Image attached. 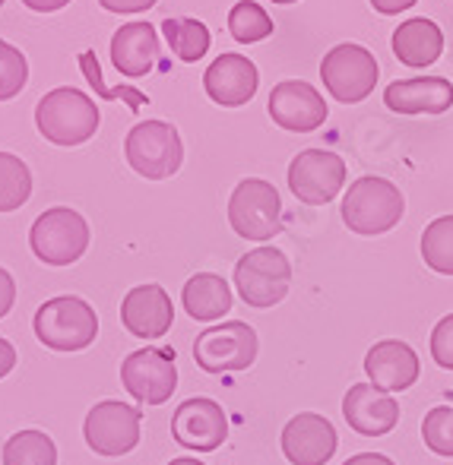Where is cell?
Listing matches in <instances>:
<instances>
[{"label":"cell","mask_w":453,"mask_h":465,"mask_svg":"<svg viewBox=\"0 0 453 465\" xmlns=\"http://www.w3.org/2000/svg\"><path fill=\"white\" fill-rule=\"evenodd\" d=\"M260 86V74L254 67V61H247L238 51H228V54L216 57L213 64L203 74V89L222 108H238L254 98Z\"/></svg>","instance_id":"ac0fdd59"},{"label":"cell","mask_w":453,"mask_h":465,"mask_svg":"<svg viewBox=\"0 0 453 465\" xmlns=\"http://www.w3.org/2000/svg\"><path fill=\"white\" fill-rule=\"evenodd\" d=\"M288 285H292V263L276 247L247 251L235 266V288H238L241 301L257 311L279 304L288 294Z\"/></svg>","instance_id":"52a82bcc"},{"label":"cell","mask_w":453,"mask_h":465,"mask_svg":"<svg viewBox=\"0 0 453 465\" xmlns=\"http://www.w3.org/2000/svg\"><path fill=\"white\" fill-rule=\"evenodd\" d=\"M13 304H16V282H13L10 272L0 266V320L13 311Z\"/></svg>","instance_id":"d6a6232c"},{"label":"cell","mask_w":453,"mask_h":465,"mask_svg":"<svg viewBox=\"0 0 453 465\" xmlns=\"http://www.w3.org/2000/svg\"><path fill=\"white\" fill-rule=\"evenodd\" d=\"M418 0H371V6L378 13H384V16H397V13L409 10V6H416Z\"/></svg>","instance_id":"e575fe53"},{"label":"cell","mask_w":453,"mask_h":465,"mask_svg":"<svg viewBox=\"0 0 453 465\" xmlns=\"http://www.w3.org/2000/svg\"><path fill=\"white\" fill-rule=\"evenodd\" d=\"M32 196V172L19 155L0 153V213H16Z\"/></svg>","instance_id":"484cf974"},{"label":"cell","mask_w":453,"mask_h":465,"mask_svg":"<svg viewBox=\"0 0 453 465\" xmlns=\"http://www.w3.org/2000/svg\"><path fill=\"white\" fill-rule=\"evenodd\" d=\"M422 260L441 276H453V215H441L425 228Z\"/></svg>","instance_id":"83f0119b"},{"label":"cell","mask_w":453,"mask_h":465,"mask_svg":"<svg viewBox=\"0 0 453 465\" xmlns=\"http://www.w3.org/2000/svg\"><path fill=\"white\" fill-rule=\"evenodd\" d=\"M346 187V162L330 149H305L288 165V190L307 206H327Z\"/></svg>","instance_id":"7c38bea8"},{"label":"cell","mask_w":453,"mask_h":465,"mask_svg":"<svg viewBox=\"0 0 453 465\" xmlns=\"http://www.w3.org/2000/svg\"><path fill=\"white\" fill-rule=\"evenodd\" d=\"M121 383L140 405H162L172 399L178 386V368H175V351L168 349H140L130 351L121 364Z\"/></svg>","instance_id":"8fae6325"},{"label":"cell","mask_w":453,"mask_h":465,"mask_svg":"<svg viewBox=\"0 0 453 465\" xmlns=\"http://www.w3.org/2000/svg\"><path fill=\"white\" fill-rule=\"evenodd\" d=\"M159 35L153 23H124L111 35V64L121 76H146L159 67Z\"/></svg>","instance_id":"d6986e66"},{"label":"cell","mask_w":453,"mask_h":465,"mask_svg":"<svg viewBox=\"0 0 453 465\" xmlns=\"http://www.w3.org/2000/svg\"><path fill=\"white\" fill-rule=\"evenodd\" d=\"M172 434L181 447L196 450V453H213L226 443L228 418L213 399H187L175 409Z\"/></svg>","instance_id":"4fadbf2b"},{"label":"cell","mask_w":453,"mask_h":465,"mask_svg":"<svg viewBox=\"0 0 453 465\" xmlns=\"http://www.w3.org/2000/svg\"><path fill=\"white\" fill-rule=\"evenodd\" d=\"M257 332L241 320H228L222 326H209L196 336L194 361L206 373L247 371L257 361Z\"/></svg>","instance_id":"9c48e42d"},{"label":"cell","mask_w":453,"mask_h":465,"mask_svg":"<svg viewBox=\"0 0 453 465\" xmlns=\"http://www.w3.org/2000/svg\"><path fill=\"white\" fill-rule=\"evenodd\" d=\"M80 67H83V74H86V80L96 86L98 98H124V102H127L134 111L140 108L143 102H149V98L143 93H136V89H105L102 70H98V61H96V54H92V51H86V54L80 57Z\"/></svg>","instance_id":"4dcf8cb0"},{"label":"cell","mask_w":453,"mask_h":465,"mask_svg":"<svg viewBox=\"0 0 453 465\" xmlns=\"http://www.w3.org/2000/svg\"><path fill=\"white\" fill-rule=\"evenodd\" d=\"M273 4H295V0H273Z\"/></svg>","instance_id":"ab89813d"},{"label":"cell","mask_w":453,"mask_h":465,"mask_svg":"<svg viewBox=\"0 0 453 465\" xmlns=\"http://www.w3.org/2000/svg\"><path fill=\"white\" fill-rule=\"evenodd\" d=\"M29 83V61L10 42H0V102L16 98Z\"/></svg>","instance_id":"f1b7e54d"},{"label":"cell","mask_w":453,"mask_h":465,"mask_svg":"<svg viewBox=\"0 0 453 465\" xmlns=\"http://www.w3.org/2000/svg\"><path fill=\"white\" fill-rule=\"evenodd\" d=\"M267 111H270L273 124H279L282 130H292V134H311L330 114L324 95L305 80H286L273 86Z\"/></svg>","instance_id":"5bb4252c"},{"label":"cell","mask_w":453,"mask_h":465,"mask_svg":"<svg viewBox=\"0 0 453 465\" xmlns=\"http://www.w3.org/2000/svg\"><path fill=\"white\" fill-rule=\"evenodd\" d=\"M228 32L238 45H254L264 42V38L273 35V19L270 13L264 10L254 0H238V4L228 10Z\"/></svg>","instance_id":"4316f807"},{"label":"cell","mask_w":453,"mask_h":465,"mask_svg":"<svg viewBox=\"0 0 453 465\" xmlns=\"http://www.w3.org/2000/svg\"><path fill=\"white\" fill-rule=\"evenodd\" d=\"M4 465H57V447L45 430H19L4 443Z\"/></svg>","instance_id":"d4e9b609"},{"label":"cell","mask_w":453,"mask_h":465,"mask_svg":"<svg viewBox=\"0 0 453 465\" xmlns=\"http://www.w3.org/2000/svg\"><path fill=\"white\" fill-rule=\"evenodd\" d=\"M98 108L96 98H89L80 89H51L42 102L35 104V127L55 146H83L98 130Z\"/></svg>","instance_id":"6da1fadb"},{"label":"cell","mask_w":453,"mask_h":465,"mask_svg":"<svg viewBox=\"0 0 453 465\" xmlns=\"http://www.w3.org/2000/svg\"><path fill=\"white\" fill-rule=\"evenodd\" d=\"M403 213H406V200L399 193V187L390 184L387 178H374V174L352 181L343 196L346 228L356 234H367V238L397 228Z\"/></svg>","instance_id":"7a4b0ae2"},{"label":"cell","mask_w":453,"mask_h":465,"mask_svg":"<svg viewBox=\"0 0 453 465\" xmlns=\"http://www.w3.org/2000/svg\"><path fill=\"white\" fill-rule=\"evenodd\" d=\"M98 4L108 13H146L149 6H156V0H98Z\"/></svg>","instance_id":"836d02e7"},{"label":"cell","mask_w":453,"mask_h":465,"mask_svg":"<svg viewBox=\"0 0 453 465\" xmlns=\"http://www.w3.org/2000/svg\"><path fill=\"white\" fill-rule=\"evenodd\" d=\"M127 165L146 181H166L178 174L184 162V143L175 124L168 121H143L134 124L124 140Z\"/></svg>","instance_id":"277c9868"},{"label":"cell","mask_w":453,"mask_h":465,"mask_svg":"<svg viewBox=\"0 0 453 465\" xmlns=\"http://www.w3.org/2000/svg\"><path fill=\"white\" fill-rule=\"evenodd\" d=\"M4 4H6V0H0V6H4Z\"/></svg>","instance_id":"60d3db41"},{"label":"cell","mask_w":453,"mask_h":465,"mask_svg":"<svg viewBox=\"0 0 453 465\" xmlns=\"http://www.w3.org/2000/svg\"><path fill=\"white\" fill-rule=\"evenodd\" d=\"M162 32L172 54L184 64H196L209 51V29L200 19H166Z\"/></svg>","instance_id":"cb8c5ba5"},{"label":"cell","mask_w":453,"mask_h":465,"mask_svg":"<svg viewBox=\"0 0 453 465\" xmlns=\"http://www.w3.org/2000/svg\"><path fill=\"white\" fill-rule=\"evenodd\" d=\"M444 51V32L438 23L425 16H412L397 25L393 32V54L399 64L412 70H425L441 57Z\"/></svg>","instance_id":"7402d4cb"},{"label":"cell","mask_w":453,"mask_h":465,"mask_svg":"<svg viewBox=\"0 0 453 465\" xmlns=\"http://www.w3.org/2000/svg\"><path fill=\"white\" fill-rule=\"evenodd\" d=\"M343 418L362 437H384L397 428L399 402L374 383H356L343 396Z\"/></svg>","instance_id":"e0dca14e"},{"label":"cell","mask_w":453,"mask_h":465,"mask_svg":"<svg viewBox=\"0 0 453 465\" xmlns=\"http://www.w3.org/2000/svg\"><path fill=\"white\" fill-rule=\"evenodd\" d=\"M35 336L51 351H83L96 342L98 317L89 301L61 294L35 311Z\"/></svg>","instance_id":"3957f363"},{"label":"cell","mask_w":453,"mask_h":465,"mask_svg":"<svg viewBox=\"0 0 453 465\" xmlns=\"http://www.w3.org/2000/svg\"><path fill=\"white\" fill-rule=\"evenodd\" d=\"M365 371L374 386L387 392H403L418 380V355L399 339H384L365 355Z\"/></svg>","instance_id":"44dd1931"},{"label":"cell","mask_w":453,"mask_h":465,"mask_svg":"<svg viewBox=\"0 0 453 465\" xmlns=\"http://www.w3.org/2000/svg\"><path fill=\"white\" fill-rule=\"evenodd\" d=\"M168 465H203L200 460H190V456H181V460H172Z\"/></svg>","instance_id":"f35d334b"},{"label":"cell","mask_w":453,"mask_h":465,"mask_svg":"<svg viewBox=\"0 0 453 465\" xmlns=\"http://www.w3.org/2000/svg\"><path fill=\"white\" fill-rule=\"evenodd\" d=\"M384 102L397 114H444L453 108V86L444 76H416L387 86Z\"/></svg>","instance_id":"ffe728a7"},{"label":"cell","mask_w":453,"mask_h":465,"mask_svg":"<svg viewBox=\"0 0 453 465\" xmlns=\"http://www.w3.org/2000/svg\"><path fill=\"white\" fill-rule=\"evenodd\" d=\"M431 358H435L438 368L453 371V313L444 317L431 332Z\"/></svg>","instance_id":"1f68e13d"},{"label":"cell","mask_w":453,"mask_h":465,"mask_svg":"<svg viewBox=\"0 0 453 465\" xmlns=\"http://www.w3.org/2000/svg\"><path fill=\"white\" fill-rule=\"evenodd\" d=\"M378 61L365 45L343 42L330 48L320 61V80L327 93L343 104H358L378 86Z\"/></svg>","instance_id":"ba28073f"},{"label":"cell","mask_w":453,"mask_h":465,"mask_svg":"<svg viewBox=\"0 0 453 465\" xmlns=\"http://www.w3.org/2000/svg\"><path fill=\"white\" fill-rule=\"evenodd\" d=\"M13 368H16V349H13V342L0 339V380H4Z\"/></svg>","instance_id":"d590c367"},{"label":"cell","mask_w":453,"mask_h":465,"mask_svg":"<svg viewBox=\"0 0 453 465\" xmlns=\"http://www.w3.org/2000/svg\"><path fill=\"white\" fill-rule=\"evenodd\" d=\"M23 4L35 13H55V10H64L70 0H23Z\"/></svg>","instance_id":"8d00e7d4"},{"label":"cell","mask_w":453,"mask_h":465,"mask_svg":"<svg viewBox=\"0 0 453 465\" xmlns=\"http://www.w3.org/2000/svg\"><path fill=\"white\" fill-rule=\"evenodd\" d=\"M337 447V428L317 411H301L282 428V453L292 465H327Z\"/></svg>","instance_id":"2e32d148"},{"label":"cell","mask_w":453,"mask_h":465,"mask_svg":"<svg viewBox=\"0 0 453 465\" xmlns=\"http://www.w3.org/2000/svg\"><path fill=\"white\" fill-rule=\"evenodd\" d=\"M172 320H175V304L168 298V292L156 282L149 285H136L124 294L121 301V323L130 336L136 339H162L168 330H172Z\"/></svg>","instance_id":"9a60e30c"},{"label":"cell","mask_w":453,"mask_h":465,"mask_svg":"<svg viewBox=\"0 0 453 465\" xmlns=\"http://www.w3.org/2000/svg\"><path fill=\"white\" fill-rule=\"evenodd\" d=\"M140 409L127 402H117V399H105V402L92 405L83 424V437H86L89 450L98 456H127L130 450H136L140 443Z\"/></svg>","instance_id":"30bf717a"},{"label":"cell","mask_w":453,"mask_h":465,"mask_svg":"<svg viewBox=\"0 0 453 465\" xmlns=\"http://www.w3.org/2000/svg\"><path fill=\"white\" fill-rule=\"evenodd\" d=\"M29 244L45 266H70L86 253L89 225L76 209L55 206L32 222Z\"/></svg>","instance_id":"5b68a950"},{"label":"cell","mask_w":453,"mask_h":465,"mask_svg":"<svg viewBox=\"0 0 453 465\" xmlns=\"http://www.w3.org/2000/svg\"><path fill=\"white\" fill-rule=\"evenodd\" d=\"M343 465H397V462L380 453H358V456H352V460H346Z\"/></svg>","instance_id":"74e56055"},{"label":"cell","mask_w":453,"mask_h":465,"mask_svg":"<svg viewBox=\"0 0 453 465\" xmlns=\"http://www.w3.org/2000/svg\"><path fill=\"white\" fill-rule=\"evenodd\" d=\"M422 437L431 453L453 456V409L450 405H438V409H431L428 415H425Z\"/></svg>","instance_id":"f546056e"},{"label":"cell","mask_w":453,"mask_h":465,"mask_svg":"<svg viewBox=\"0 0 453 465\" xmlns=\"http://www.w3.org/2000/svg\"><path fill=\"white\" fill-rule=\"evenodd\" d=\"M181 301L187 317L200 320V323H213V320H222L232 311V288L216 272H196L184 285Z\"/></svg>","instance_id":"603a6c76"},{"label":"cell","mask_w":453,"mask_h":465,"mask_svg":"<svg viewBox=\"0 0 453 465\" xmlns=\"http://www.w3.org/2000/svg\"><path fill=\"white\" fill-rule=\"evenodd\" d=\"M228 225L245 241H270L282 232V200L264 178H245L228 196Z\"/></svg>","instance_id":"8992f818"}]
</instances>
